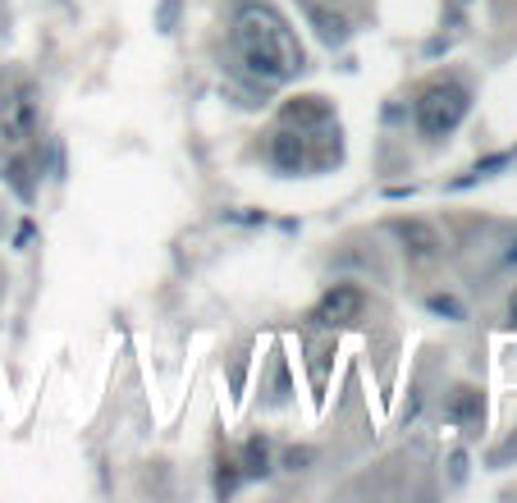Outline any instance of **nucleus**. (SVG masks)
Returning a JSON list of instances; mask_svg holds the SVG:
<instances>
[{"label": "nucleus", "instance_id": "obj_1", "mask_svg": "<svg viewBox=\"0 0 517 503\" xmlns=\"http://www.w3.org/2000/svg\"><path fill=\"white\" fill-rule=\"evenodd\" d=\"M229 46H234V60L243 65V74L266 87H280L307 69L302 42L293 37L284 14L270 10V5H243L234 14V28H229Z\"/></svg>", "mask_w": 517, "mask_h": 503}, {"label": "nucleus", "instance_id": "obj_2", "mask_svg": "<svg viewBox=\"0 0 517 503\" xmlns=\"http://www.w3.org/2000/svg\"><path fill=\"white\" fill-rule=\"evenodd\" d=\"M467 110H472V92L458 78H435L412 101V124H417L421 138H449L467 119Z\"/></svg>", "mask_w": 517, "mask_h": 503}, {"label": "nucleus", "instance_id": "obj_3", "mask_svg": "<svg viewBox=\"0 0 517 503\" xmlns=\"http://www.w3.org/2000/svg\"><path fill=\"white\" fill-rule=\"evenodd\" d=\"M37 119H42L37 87L33 83L14 87L10 97L0 101V142H5V147H23V142L37 133Z\"/></svg>", "mask_w": 517, "mask_h": 503}, {"label": "nucleus", "instance_id": "obj_4", "mask_svg": "<svg viewBox=\"0 0 517 503\" xmlns=\"http://www.w3.org/2000/svg\"><path fill=\"white\" fill-rule=\"evenodd\" d=\"M362 311H367V293L357 289V284H334V289L321 293V302H316V311H312V321L339 330V325H357V321H362Z\"/></svg>", "mask_w": 517, "mask_h": 503}, {"label": "nucleus", "instance_id": "obj_5", "mask_svg": "<svg viewBox=\"0 0 517 503\" xmlns=\"http://www.w3.org/2000/svg\"><path fill=\"white\" fill-rule=\"evenodd\" d=\"M266 156H270V165H275L280 174H302L307 165H312V138L284 124V129L275 133V138H270Z\"/></svg>", "mask_w": 517, "mask_h": 503}, {"label": "nucleus", "instance_id": "obj_6", "mask_svg": "<svg viewBox=\"0 0 517 503\" xmlns=\"http://www.w3.org/2000/svg\"><path fill=\"white\" fill-rule=\"evenodd\" d=\"M280 119L298 133H316V129H325V124H334V106L325 97H293L280 106Z\"/></svg>", "mask_w": 517, "mask_h": 503}, {"label": "nucleus", "instance_id": "obj_7", "mask_svg": "<svg viewBox=\"0 0 517 503\" xmlns=\"http://www.w3.org/2000/svg\"><path fill=\"white\" fill-rule=\"evenodd\" d=\"M394 238L403 243V252H408L412 261H431V257H440V229L435 225H426V220H394Z\"/></svg>", "mask_w": 517, "mask_h": 503}, {"label": "nucleus", "instance_id": "obj_8", "mask_svg": "<svg viewBox=\"0 0 517 503\" xmlns=\"http://www.w3.org/2000/svg\"><path fill=\"white\" fill-rule=\"evenodd\" d=\"M302 19L316 28V37H321L325 46H344L348 42V19L339 10H330V5H321V0H298Z\"/></svg>", "mask_w": 517, "mask_h": 503}, {"label": "nucleus", "instance_id": "obj_9", "mask_svg": "<svg viewBox=\"0 0 517 503\" xmlns=\"http://www.w3.org/2000/svg\"><path fill=\"white\" fill-rule=\"evenodd\" d=\"M444 417H449L453 426H481V417H485V398H481V389H472V385L453 389L449 407H444Z\"/></svg>", "mask_w": 517, "mask_h": 503}, {"label": "nucleus", "instance_id": "obj_10", "mask_svg": "<svg viewBox=\"0 0 517 503\" xmlns=\"http://www.w3.org/2000/svg\"><path fill=\"white\" fill-rule=\"evenodd\" d=\"M5 183H10V188L23 197V202H33V193H37V183H33V161H28V156H14V161L5 165Z\"/></svg>", "mask_w": 517, "mask_h": 503}, {"label": "nucleus", "instance_id": "obj_11", "mask_svg": "<svg viewBox=\"0 0 517 503\" xmlns=\"http://www.w3.org/2000/svg\"><path fill=\"white\" fill-rule=\"evenodd\" d=\"M238 467H243V476H270V444L266 439H248Z\"/></svg>", "mask_w": 517, "mask_h": 503}, {"label": "nucleus", "instance_id": "obj_12", "mask_svg": "<svg viewBox=\"0 0 517 503\" xmlns=\"http://www.w3.org/2000/svg\"><path fill=\"white\" fill-rule=\"evenodd\" d=\"M508 161H513V151H499V156H485V161H476V165H472V170H467V174H463V179H453V183H449V188H472V183L490 179V174H495V170H504V165H508Z\"/></svg>", "mask_w": 517, "mask_h": 503}, {"label": "nucleus", "instance_id": "obj_13", "mask_svg": "<svg viewBox=\"0 0 517 503\" xmlns=\"http://www.w3.org/2000/svg\"><path fill=\"white\" fill-rule=\"evenodd\" d=\"M238 481H243V471H238V462H220V467H216V494H220V499H229V494H234L238 490Z\"/></svg>", "mask_w": 517, "mask_h": 503}, {"label": "nucleus", "instance_id": "obj_14", "mask_svg": "<svg viewBox=\"0 0 517 503\" xmlns=\"http://www.w3.org/2000/svg\"><path fill=\"white\" fill-rule=\"evenodd\" d=\"M426 307H431L435 316H449V321H463V316H467V307L458 298H449V293H431V298H426Z\"/></svg>", "mask_w": 517, "mask_h": 503}, {"label": "nucleus", "instance_id": "obj_15", "mask_svg": "<svg viewBox=\"0 0 517 503\" xmlns=\"http://www.w3.org/2000/svg\"><path fill=\"white\" fill-rule=\"evenodd\" d=\"M174 23H179V0H161V10H156V28H161V33H174Z\"/></svg>", "mask_w": 517, "mask_h": 503}, {"label": "nucleus", "instance_id": "obj_16", "mask_svg": "<svg viewBox=\"0 0 517 503\" xmlns=\"http://www.w3.org/2000/svg\"><path fill=\"white\" fill-rule=\"evenodd\" d=\"M312 458H316L312 449H289V453H284V467H289V471H302V467H307V462H312Z\"/></svg>", "mask_w": 517, "mask_h": 503}, {"label": "nucleus", "instance_id": "obj_17", "mask_svg": "<svg viewBox=\"0 0 517 503\" xmlns=\"http://www.w3.org/2000/svg\"><path fill=\"white\" fill-rule=\"evenodd\" d=\"M513 453H517V439H508V444H504V449H499L490 462H495V467H499V462H504V458H513Z\"/></svg>", "mask_w": 517, "mask_h": 503}, {"label": "nucleus", "instance_id": "obj_18", "mask_svg": "<svg viewBox=\"0 0 517 503\" xmlns=\"http://www.w3.org/2000/svg\"><path fill=\"white\" fill-rule=\"evenodd\" d=\"M508 321L517 325V293H513V298H508Z\"/></svg>", "mask_w": 517, "mask_h": 503}, {"label": "nucleus", "instance_id": "obj_19", "mask_svg": "<svg viewBox=\"0 0 517 503\" xmlns=\"http://www.w3.org/2000/svg\"><path fill=\"white\" fill-rule=\"evenodd\" d=\"M508 266H517V243H513V247H508Z\"/></svg>", "mask_w": 517, "mask_h": 503}]
</instances>
